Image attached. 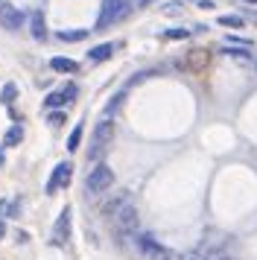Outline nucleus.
Listing matches in <instances>:
<instances>
[{
	"mask_svg": "<svg viewBox=\"0 0 257 260\" xmlns=\"http://www.w3.org/2000/svg\"><path fill=\"white\" fill-rule=\"evenodd\" d=\"M128 12H132L128 0H105L103 9H100V18H97V29H108L111 24L123 21Z\"/></svg>",
	"mask_w": 257,
	"mask_h": 260,
	"instance_id": "nucleus-3",
	"label": "nucleus"
},
{
	"mask_svg": "<svg viewBox=\"0 0 257 260\" xmlns=\"http://www.w3.org/2000/svg\"><path fill=\"white\" fill-rule=\"evenodd\" d=\"M70 240V208L58 213L56 225H53V246H65Z\"/></svg>",
	"mask_w": 257,
	"mask_h": 260,
	"instance_id": "nucleus-7",
	"label": "nucleus"
},
{
	"mask_svg": "<svg viewBox=\"0 0 257 260\" xmlns=\"http://www.w3.org/2000/svg\"><path fill=\"white\" fill-rule=\"evenodd\" d=\"M190 36V29H170L167 32V38H187Z\"/></svg>",
	"mask_w": 257,
	"mask_h": 260,
	"instance_id": "nucleus-22",
	"label": "nucleus"
},
{
	"mask_svg": "<svg viewBox=\"0 0 257 260\" xmlns=\"http://www.w3.org/2000/svg\"><path fill=\"white\" fill-rule=\"evenodd\" d=\"M3 234H6V228H3V225H0V237H3Z\"/></svg>",
	"mask_w": 257,
	"mask_h": 260,
	"instance_id": "nucleus-24",
	"label": "nucleus"
},
{
	"mask_svg": "<svg viewBox=\"0 0 257 260\" xmlns=\"http://www.w3.org/2000/svg\"><path fill=\"white\" fill-rule=\"evenodd\" d=\"M128 205H132V193H128V190H123V193H117L114 199L105 202V205H103V213L111 219V216H117V213L123 211V208H128Z\"/></svg>",
	"mask_w": 257,
	"mask_h": 260,
	"instance_id": "nucleus-9",
	"label": "nucleus"
},
{
	"mask_svg": "<svg viewBox=\"0 0 257 260\" xmlns=\"http://www.w3.org/2000/svg\"><path fill=\"white\" fill-rule=\"evenodd\" d=\"M65 123V114L61 111H50V126H61Z\"/></svg>",
	"mask_w": 257,
	"mask_h": 260,
	"instance_id": "nucleus-20",
	"label": "nucleus"
},
{
	"mask_svg": "<svg viewBox=\"0 0 257 260\" xmlns=\"http://www.w3.org/2000/svg\"><path fill=\"white\" fill-rule=\"evenodd\" d=\"M79 141H82V126H76V129L70 132V138H68V149H70V152H76Z\"/></svg>",
	"mask_w": 257,
	"mask_h": 260,
	"instance_id": "nucleus-14",
	"label": "nucleus"
},
{
	"mask_svg": "<svg viewBox=\"0 0 257 260\" xmlns=\"http://www.w3.org/2000/svg\"><path fill=\"white\" fill-rule=\"evenodd\" d=\"M23 21H26V15L18 12L15 6H9V3H0V26H6V29H21Z\"/></svg>",
	"mask_w": 257,
	"mask_h": 260,
	"instance_id": "nucleus-6",
	"label": "nucleus"
},
{
	"mask_svg": "<svg viewBox=\"0 0 257 260\" xmlns=\"http://www.w3.org/2000/svg\"><path fill=\"white\" fill-rule=\"evenodd\" d=\"M111 225H114V234L120 237V240H128V237L138 234L140 216H138V211H135V205H128V208H123L117 216H111Z\"/></svg>",
	"mask_w": 257,
	"mask_h": 260,
	"instance_id": "nucleus-2",
	"label": "nucleus"
},
{
	"mask_svg": "<svg viewBox=\"0 0 257 260\" xmlns=\"http://www.w3.org/2000/svg\"><path fill=\"white\" fill-rule=\"evenodd\" d=\"M73 96H76V85H68V88L61 91V100H65V103H70Z\"/></svg>",
	"mask_w": 257,
	"mask_h": 260,
	"instance_id": "nucleus-21",
	"label": "nucleus"
},
{
	"mask_svg": "<svg viewBox=\"0 0 257 260\" xmlns=\"http://www.w3.org/2000/svg\"><path fill=\"white\" fill-rule=\"evenodd\" d=\"M219 24L222 26H243V18H237V15H222Z\"/></svg>",
	"mask_w": 257,
	"mask_h": 260,
	"instance_id": "nucleus-17",
	"label": "nucleus"
},
{
	"mask_svg": "<svg viewBox=\"0 0 257 260\" xmlns=\"http://www.w3.org/2000/svg\"><path fill=\"white\" fill-rule=\"evenodd\" d=\"M245 3H257V0H245Z\"/></svg>",
	"mask_w": 257,
	"mask_h": 260,
	"instance_id": "nucleus-25",
	"label": "nucleus"
},
{
	"mask_svg": "<svg viewBox=\"0 0 257 260\" xmlns=\"http://www.w3.org/2000/svg\"><path fill=\"white\" fill-rule=\"evenodd\" d=\"M15 96H18V88H15V85H6V88H3V91H0V100H3V103H12V100H15Z\"/></svg>",
	"mask_w": 257,
	"mask_h": 260,
	"instance_id": "nucleus-16",
	"label": "nucleus"
},
{
	"mask_svg": "<svg viewBox=\"0 0 257 260\" xmlns=\"http://www.w3.org/2000/svg\"><path fill=\"white\" fill-rule=\"evenodd\" d=\"M29 29H33V36L38 38V41L47 38V24H44V12H41V9H35V12L29 15Z\"/></svg>",
	"mask_w": 257,
	"mask_h": 260,
	"instance_id": "nucleus-10",
	"label": "nucleus"
},
{
	"mask_svg": "<svg viewBox=\"0 0 257 260\" xmlns=\"http://www.w3.org/2000/svg\"><path fill=\"white\" fill-rule=\"evenodd\" d=\"M85 36H88V29H76V32H73V29H68V32H58V38H61V41H82Z\"/></svg>",
	"mask_w": 257,
	"mask_h": 260,
	"instance_id": "nucleus-13",
	"label": "nucleus"
},
{
	"mask_svg": "<svg viewBox=\"0 0 257 260\" xmlns=\"http://www.w3.org/2000/svg\"><path fill=\"white\" fill-rule=\"evenodd\" d=\"M111 138H114V123H111V120H103V123L97 126V132H93V149L88 152L91 155V161H97V158L108 149Z\"/></svg>",
	"mask_w": 257,
	"mask_h": 260,
	"instance_id": "nucleus-5",
	"label": "nucleus"
},
{
	"mask_svg": "<svg viewBox=\"0 0 257 260\" xmlns=\"http://www.w3.org/2000/svg\"><path fill=\"white\" fill-rule=\"evenodd\" d=\"M50 68L58 73H76L79 68H76V61H70V59H53L50 61Z\"/></svg>",
	"mask_w": 257,
	"mask_h": 260,
	"instance_id": "nucleus-12",
	"label": "nucleus"
},
{
	"mask_svg": "<svg viewBox=\"0 0 257 260\" xmlns=\"http://www.w3.org/2000/svg\"><path fill=\"white\" fill-rule=\"evenodd\" d=\"M114 50H117V44H100V47H93L88 56H91V61H105V59L114 56Z\"/></svg>",
	"mask_w": 257,
	"mask_h": 260,
	"instance_id": "nucleus-11",
	"label": "nucleus"
},
{
	"mask_svg": "<svg viewBox=\"0 0 257 260\" xmlns=\"http://www.w3.org/2000/svg\"><path fill=\"white\" fill-rule=\"evenodd\" d=\"M70 164H58L56 170H53V176H50V181H47V193H56V190L61 187H68V181H70Z\"/></svg>",
	"mask_w": 257,
	"mask_h": 260,
	"instance_id": "nucleus-8",
	"label": "nucleus"
},
{
	"mask_svg": "<svg viewBox=\"0 0 257 260\" xmlns=\"http://www.w3.org/2000/svg\"><path fill=\"white\" fill-rule=\"evenodd\" d=\"M21 126H12L9 129V135H6V146H15V143H21Z\"/></svg>",
	"mask_w": 257,
	"mask_h": 260,
	"instance_id": "nucleus-15",
	"label": "nucleus"
},
{
	"mask_svg": "<svg viewBox=\"0 0 257 260\" xmlns=\"http://www.w3.org/2000/svg\"><path fill=\"white\" fill-rule=\"evenodd\" d=\"M88 190L91 193H105V190L114 184V173H111V167L108 164H100V167H93L91 173H88Z\"/></svg>",
	"mask_w": 257,
	"mask_h": 260,
	"instance_id": "nucleus-4",
	"label": "nucleus"
},
{
	"mask_svg": "<svg viewBox=\"0 0 257 260\" xmlns=\"http://www.w3.org/2000/svg\"><path fill=\"white\" fill-rule=\"evenodd\" d=\"M135 248H138L146 260H181L173 248L161 246L152 234H138V237H135Z\"/></svg>",
	"mask_w": 257,
	"mask_h": 260,
	"instance_id": "nucleus-1",
	"label": "nucleus"
},
{
	"mask_svg": "<svg viewBox=\"0 0 257 260\" xmlns=\"http://www.w3.org/2000/svg\"><path fill=\"white\" fill-rule=\"evenodd\" d=\"M225 53H228V56H234V59H251V53H248V50H237V47H228L225 50Z\"/></svg>",
	"mask_w": 257,
	"mask_h": 260,
	"instance_id": "nucleus-19",
	"label": "nucleus"
},
{
	"mask_svg": "<svg viewBox=\"0 0 257 260\" xmlns=\"http://www.w3.org/2000/svg\"><path fill=\"white\" fill-rule=\"evenodd\" d=\"M152 0H135V6H149Z\"/></svg>",
	"mask_w": 257,
	"mask_h": 260,
	"instance_id": "nucleus-23",
	"label": "nucleus"
},
{
	"mask_svg": "<svg viewBox=\"0 0 257 260\" xmlns=\"http://www.w3.org/2000/svg\"><path fill=\"white\" fill-rule=\"evenodd\" d=\"M44 106L47 108H58V106H65V100H61V94H50L44 100Z\"/></svg>",
	"mask_w": 257,
	"mask_h": 260,
	"instance_id": "nucleus-18",
	"label": "nucleus"
}]
</instances>
